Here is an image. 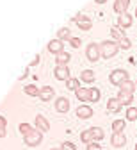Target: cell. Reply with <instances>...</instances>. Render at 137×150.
I'll list each match as a JSON object with an SVG mask.
<instances>
[{"mask_svg":"<svg viewBox=\"0 0 137 150\" xmlns=\"http://www.w3.org/2000/svg\"><path fill=\"white\" fill-rule=\"evenodd\" d=\"M117 50H119V45H117L116 41H103V43L100 45L102 57H105V59H110L112 55H116Z\"/></svg>","mask_w":137,"mask_h":150,"instance_id":"6da1fadb","label":"cell"},{"mask_svg":"<svg viewBox=\"0 0 137 150\" xmlns=\"http://www.w3.org/2000/svg\"><path fill=\"white\" fill-rule=\"evenodd\" d=\"M110 84H114V86H121L125 81H130L128 79V73L125 71V70H121V68H117V70H114V71H110Z\"/></svg>","mask_w":137,"mask_h":150,"instance_id":"7a4b0ae2","label":"cell"},{"mask_svg":"<svg viewBox=\"0 0 137 150\" xmlns=\"http://www.w3.org/2000/svg\"><path fill=\"white\" fill-rule=\"evenodd\" d=\"M86 55H87V59H89L91 63H96L98 59L102 57V52H100V45H96V43H91V45H87Z\"/></svg>","mask_w":137,"mask_h":150,"instance_id":"3957f363","label":"cell"},{"mask_svg":"<svg viewBox=\"0 0 137 150\" xmlns=\"http://www.w3.org/2000/svg\"><path fill=\"white\" fill-rule=\"evenodd\" d=\"M41 141H43V132L41 130H32L29 136H25V145H29V146H36Z\"/></svg>","mask_w":137,"mask_h":150,"instance_id":"277c9868","label":"cell"},{"mask_svg":"<svg viewBox=\"0 0 137 150\" xmlns=\"http://www.w3.org/2000/svg\"><path fill=\"white\" fill-rule=\"evenodd\" d=\"M73 22L78 25V29H80V30H89V29H91V20H89V16L77 14V16H73Z\"/></svg>","mask_w":137,"mask_h":150,"instance_id":"5b68a950","label":"cell"},{"mask_svg":"<svg viewBox=\"0 0 137 150\" xmlns=\"http://www.w3.org/2000/svg\"><path fill=\"white\" fill-rule=\"evenodd\" d=\"M53 75H55V79H59V81H70V79H71V77H70L68 66H57V68L53 70Z\"/></svg>","mask_w":137,"mask_h":150,"instance_id":"8992f818","label":"cell"},{"mask_svg":"<svg viewBox=\"0 0 137 150\" xmlns=\"http://www.w3.org/2000/svg\"><path fill=\"white\" fill-rule=\"evenodd\" d=\"M75 95L80 102H91V88H78Z\"/></svg>","mask_w":137,"mask_h":150,"instance_id":"52a82bcc","label":"cell"},{"mask_svg":"<svg viewBox=\"0 0 137 150\" xmlns=\"http://www.w3.org/2000/svg\"><path fill=\"white\" fill-rule=\"evenodd\" d=\"M110 143L114 145V146H125L126 145V136H125V132H114L112 134V138H110Z\"/></svg>","mask_w":137,"mask_h":150,"instance_id":"ba28073f","label":"cell"},{"mask_svg":"<svg viewBox=\"0 0 137 150\" xmlns=\"http://www.w3.org/2000/svg\"><path fill=\"white\" fill-rule=\"evenodd\" d=\"M48 52H52V54H55V55H59L61 52H64L63 41H61V40H52V41L48 43Z\"/></svg>","mask_w":137,"mask_h":150,"instance_id":"9c48e42d","label":"cell"},{"mask_svg":"<svg viewBox=\"0 0 137 150\" xmlns=\"http://www.w3.org/2000/svg\"><path fill=\"white\" fill-rule=\"evenodd\" d=\"M77 116L78 118H82V120H87V118H91L93 116V109L89 107V105H78L77 107Z\"/></svg>","mask_w":137,"mask_h":150,"instance_id":"30bf717a","label":"cell"},{"mask_svg":"<svg viewBox=\"0 0 137 150\" xmlns=\"http://www.w3.org/2000/svg\"><path fill=\"white\" fill-rule=\"evenodd\" d=\"M55 109H57L59 112H68V111H70V100H68L66 97H59V98L55 100Z\"/></svg>","mask_w":137,"mask_h":150,"instance_id":"8fae6325","label":"cell"},{"mask_svg":"<svg viewBox=\"0 0 137 150\" xmlns=\"http://www.w3.org/2000/svg\"><path fill=\"white\" fill-rule=\"evenodd\" d=\"M128 6H130V0H116V2H114V11L117 14H125Z\"/></svg>","mask_w":137,"mask_h":150,"instance_id":"7c38bea8","label":"cell"},{"mask_svg":"<svg viewBox=\"0 0 137 150\" xmlns=\"http://www.w3.org/2000/svg\"><path fill=\"white\" fill-rule=\"evenodd\" d=\"M39 98L45 100V102L52 100V98H53V88H50V86H43L41 89H39Z\"/></svg>","mask_w":137,"mask_h":150,"instance_id":"4fadbf2b","label":"cell"},{"mask_svg":"<svg viewBox=\"0 0 137 150\" xmlns=\"http://www.w3.org/2000/svg\"><path fill=\"white\" fill-rule=\"evenodd\" d=\"M123 107V104L119 102V98H109V102H107V111L109 112H117V111H119Z\"/></svg>","mask_w":137,"mask_h":150,"instance_id":"5bb4252c","label":"cell"},{"mask_svg":"<svg viewBox=\"0 0 137 150\" xmlns=\"http://www.w3.org/2000/svg\"><path fill=\"white\" fill-rule=\"evenodd\" d=\"M36 127H37V130H41V132H46V130L50 129V123H48V120L45 118V116H36Z\"/></svg>","mask_w":137,"mask_h":150,"instance_id":"9a60e30c","label":"cell"},{"mask_svg":"<svg viewBox=\"0 0 137 150\" xmlns=\"http://www.w3.org/2000/svg\"><path fill=\"white\" fill-rule=\"evenodd\" d=\"M70 59H71V55H70L68 52H61L59 55H55V63H57V66H68Z\"/></svg>","mask_w":137,"mask_h":150,"instance_id":"2e32d148","label":"cell"},{"mask_svg":"<svg viewBox=\"0 0 137 150\" xmlns=\"http://www.w3.org/2000/svg\"><path fill=\"white\" fill-rule=\"evenodd\" d=\"M117 25H119L121 29H126V27H130V25H132V16H130L128 13H125V14H119V18H117Z\"/></svg>","mask_w":137,"mask_h":150,"instance_id":"e0dca14e","label":"cell"},{"mask_svg":"<svg viewBox=\"0 0 137 150\" xmlns=\"http://www.w3.org/2000/svg\"><path fill=\"white\" fill-rule=\"evenodd\" d=\"M57 40H61V41H70V40H71V30H70V27L59 29V30H57Z\"/></svg>","mask_w":137,"mask_h":150,"instance_id":"ac0fdd59","label":"cell"},{"mask_svg":"<svg viewBox=\"0 0 137 150\" xmlns=\"http://www.w3.org/2000/svg\"><path fill=\"white\" fill-rule=\"evenodd\" d=\"M117 98H119V102H121L123 105H128V104L132 102L133 95H132V93H128V91H121V89H119V93H117Z\"/></svg>","mask_w":137,"mask_h":150,"instance_id":"d6986e66","label":"cell"},{"mask_svg":"<svg viewBox=\"0 0 137 150\" xmlns=\"http://www.w3.org/2000/svg\"><path fill=\"white\" fill-rule=\"evenodd\" d=\"M94 77H96V75H94L93 70H84V71L80 73V81H82V82H93Z\"/></svg>","mask_w":137,"mask_h":150,"instance_id":"ffe728a7","label":"cell"},{"mask_svg":"<svg viewBox=\"0 0 137 150\" xmlns=\"http://www.w3.org/2000/svg\"><path fill=\"white\" fill-rule=\"evenodd\" d=\"M80 139L84 141V143H93L94 141V136H93V130L91 129H87V130H82V134H80Z\"/></svg>","mask_w":137,"mask_h":150,"instance_id":"44dd1931","label":"cell"},{"mask_svg":"<svg viewBox=\"0 0 137 150\" xmlns=\"http://www.w3.org/2000/svg\"><path fill=\"white\" fill-rule=\"evenodd\" d=\"M110 34L116 38L117 41H121L123 38H125V34H123V30H121V27H119V25H117V27H116V25H114V27H110Z\"/></svg>","mask_w":137,"mask_h":150,"instance_id":"7402d4cb","label":"cell"},{"mask_svg":"<svg viewBox=\"0 0 137 150\" xmlns=\"http://www.w3.org/2000/svg\"><path fill=\"white\" fill-rule=\"evenodd\" d=\"M39 89H41V88H36L34 84L25 86V93H27V95H30V97H39Z\"/></svg>","mask_w":137,"mask_h":150,"instance_id":"603a6c76","label":"cell"},{"mask_svg":"<svg viewBox=\"0 0 137 150\" xmlns=\"http://www.w3.org/2000/svg\"><path fill=\"white\" fill-rule=\"evenodd\" d=\"M125 129V120H114L112 122V130L114 132H123Z\"/></svg>","mask_w":137,"mask_h":150,"instance_id":"cb8c5ba5","label":"cell"},{"mask_svg":"<svg viewBox=\"0 0 137 150\" xmlns=\"http://www.w3.org/2000/svg\"><path fill=\"white\" fill-rule=\"evenodd\" d=\"M66 88H68V89H73V91H77L78 88H80V81L71 77L70 81H66Z\"/></svg>","mask_w":137,"mask_h":150,"instance_id":"d4e9b609","label":"cell"},{"mask_svg":"<svg viewBox=\"0 0 137 150\" xmlns=\"http://www.w3.org/2000/svg\"><path fill=\"white\" fill-rule=\"evenodd\" d=\"M119 89H121V91H128V93H133V89H135V84H133L132 81H125V82L119 86Z\"/></svg>","mask_w":137,"mask_h":150,"instance_id":"484cf974","label":"cell"},{"mask_svg":"<svg viewBox=\"0 0 137 150\" xmlns=\"http://www.w3.org/2000/svg\"><path fill=\"white\" fill-rule=\"evenodd\" d=\"M126 120H130V122L137 120V107H128L126 109Z\"/></svg>","mask_w":137,"mask_h":150,"instance_id":"4316f807","label":"cell"},{"mask_svg":"<svg viewBox=\"0 0 137 150\" xmlns=\"http://www.w3.org/2000/svg\"><path fill=\"white\" fill-rule=\"evenodd\" d=\"M32 130H34V129H32L29 123H20V132H22L23 136H29V134L32 132Z\"/></svg>","mask_w":137,"mask_h":150,"instance_id":"83f0119b","label":"cell"},{"mask_svg":"<svg viewBox=\"0 0 137 150\" xmlns=\"http://www.w3.org/2000/svg\"><path fill=\"white\" fill-rule=\"evenodd\" d=\"M91 130H93V136H94V141L96 139H102L105 134H103V130L100 129V127H91Z\"/></svg>","mask_w":137,"mask_h":150,"instance_id":"f1b7e54d","label":"cell"},{"mask_svg":"<svg viewBox=\"0 0 137 150\" xmlns=\"http://www.w3.org/2000/svg\"><path fill=\"white\" fill-rule=\"evenodd\" d=\"M98 100H100V89L91 88V102H98Z\"/></svg>","mask_w":137,"mask_h":150,"instance_id":"f546056e","label":"cell"},{"mask_svg":"<svg viewBox=\"0 0 137 150\" xmlns=\"http://www.w3.org/2000/svg\"><path fill=\"white\" fill-rule=\"evenodd\" d=\"M117 45H119V48H125V50H128V48L132 47V41L128 40V38H123L121 41H117Z\"/></svg>","mask_w":137,"mask_h":150,"instance_id":"4dcf8cb0","label":"cell"},{"mask_svg":"<svg viewBox=\"0 0 137 150\" xmlns=\"http://www.w3.org/2000/svg\"><path fill=\"white\" fill-rule=\"evenodd\" d=\"M61 150H77V146H75L71 141H64V143L61 145Z\"/></svg>","mask_w":137,"mask_h":150,"instance_id":"1f68e13d","label":"cell"},{"mask_svg":"<svg viewBox=\"0 0 137 150\" xmlns=\"http://www.w3.org/2000/svg\"><path fill=\"white\" fill-rule=\"evenodd\" d=\"M70 45H71L73 48H78V47L82 45V41L78 40V38H71V40H70Z\"/></svg>","mask_w":137,"mask_h":150,"instance_id":"d6a6232c","label":"cell"},{"mask_svg":"<svg viewBox=\"0 0 137 150\" xmlns=\"http://www.w3.org/2000/svg\"><path fill=\"white\" fill-rule=\"evenodd\" d=\"M87 150H102V146L98 145L96 141H93V143H89V145H87Z\"/></svg>","mask_w":137,"mask_h":150,"instance_id":"836d02e7","label":"cell"},{"mask_svg":"<svg viewBox=\"0 0 137 150\" xmlns=\"http://www.w3.org/2000/svg\"><path fill=\"white\" fill-rule=\"evenodd\" d=\"M4 136H6V127L0 125V138H4Z\"/></svg>","mask_w":137,"mask_h":150,"instance_id":"e575fe53","label":"cell"},{"mask_svg":"<svg viewBox=\"0 0 137 150\" xmlns=\"http://www.w3.org/2000/svg\"><path fill=\"white\" fill-rule=\"evenodd\" d=\"M39 59H41V57H39V55H36V57L32 59V63H30V64H32V66H34V64H37V63H39Z\"/></svg>","mask_w":137,"mask_h":150,"instance_id":"d590c367","label":"cell"},{"mask_svg":"<svg viewBox=\"0 0 137 150\" xmlns=\"http://www.w3.org/2000/svg\"><path fill=\"white\" fill-rule=\"evenodd\" d=\"M0 125L6 127V118H4V116H0Z\"/></svg>","mask_w":137,"mask_h":150,"instance_id":"8d00e7d4","label":"cell"},{"mask_svg":"<svg viewBox=\"0 0 137 150\" xmlns=\"http://www.w3.org/2000/svg\"><path fill=\"white\" fill-rule=\"evenodd\" d=\"M96 2H98V4H105V2H107V0H96Z\"/></svg>","mask_w":137,"mask_h":150,"instance_id":"74e56055","label":"cell"},{"mask_svg":"<svg viewBox=\"0 0 137 150\" xmlns=\"http://www.w3.org/2000/svg\"><path fill=\"white\" fill-rule=\"evenodd\" d=\"M135 16H137V7H135Z\"/></svg>","mask_w":137,"mask_h":150,"instance_id":"f35d334b","label":"cell"},{"mask_svg":"<svg viewBox=\"0 0 137 150\" xmlns=\"http://www.w3.org/2000/svg\"><path fill=\"white\" fill-rule=\"evenodd\" d=\"M135 89H137V82H135Z\"/></svg>","mask_w":137,"mask_h":150,"instance_id":"ab89813d","label":"cell"},{"mask_svg":"<svg viewBox=\"0 0 137 150\" xmlns=\"http://www.w3.org/2000/svg\"><path fill=\"white\" fill-rule=\"evenodd\" d=\"M135 150H137V145H135Z\"/></svg>","mask_w":137,"mask_h":150,"instance_id":"60d3db41","label":"cell"},{"mask_svg":"<svg viewBox=\"0 0 137 150\" xmlns=\"http://www.w3.org/2000/svg\"><path fill=\"white\" fill-rule=\"evenodd\" d=\"M52 150H57V148H52Z\"/></svg>","mask_w":137,"mask_h":150,"instance_id":"b9f144b4","label":"cell"}]
</instances>
